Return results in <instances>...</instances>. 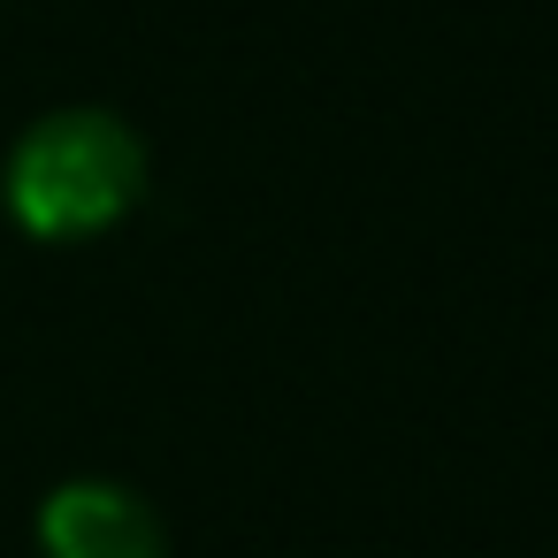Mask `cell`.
Masks as SVG:
<instances>
[{"label":"cell","instance_id":"7a4b0ae2","mask_svg":"<svg viewBox=\"0 0 558 558\" xmlns=\"http://www.w3.org/2000/svg\"><path fill=\"white\" fill-rule=\"evenodd\" d=\"M39 550L47 558H169V527L123 482H62L39 505Z\"/></svg>","mask_w":558,"mask_h":558},{"label":"cell","instance_id":"6da1fadb","mask_svg":"<svg viewBox=\"0 0 558 558\" xmlns=\"http://www.w3.org/2000/svg\"><path fill=\"white\" fill-rule=\"evenodd\" d=\"M0 192L9 215L47 245L100 238L146 199V138L108 108H54L16 138Z\"/></svg>","mask_w":558,"mask_h":558}]
</instances>
